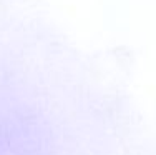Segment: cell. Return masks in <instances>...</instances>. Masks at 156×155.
<instances>
[]
</instances>
